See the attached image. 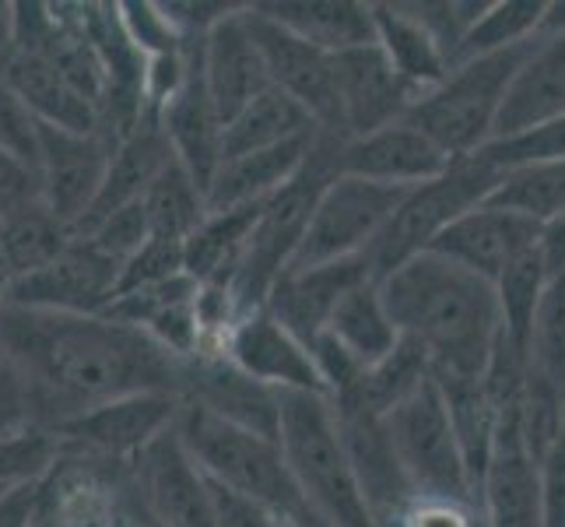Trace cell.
Instances as JSON below:
<instances>
[{
	"instance_id": "obj_1",
	"label": "cell",
	"mask_w": 565,
	"mask_h": 527,
	"mask_svg": "<svg viewBox=\"0 0 565 527\" xmlns=\"http://www.w3.org/2000/svg\"><path fill=\"white\" fill-rule=\"evenodd\" d=\"M0 362L22 380L43 433L116 398L177 394L180 373V359L130 324L22 306L0 309Z\"/></svg>"
},
{
	"instance_id": "obj_2",
	"label": "cell",
	"mask_w": 565,
	"mask_h": 527,
	"mask_svg": "<svg viewBox=\"0 0 565 527\" xmlns=\"http://www.w3.org/2000/svg\"><path fill=\"white\" fill-rule=\"evenodd\" d=\"M380 299L401 338H412L433 377L481 380L499 338L495 285L439 253H415L380 282Z\"/></svg>"
},
{
	"instance_id": "obj_3",
	"label": "cell",
	"mask_w": 565,
	"mask_h": 527,
	"mask_svg": "<svg viewBox=\"0 0 565 527\" xmlns=\"http://www.w3.org/2000/svg\"><path fill=\"white\" fill-rule=\"evenodd\" d=\"M177 436L214 489H225L281 517L317 514L291 482L278 440L249 433L193 404H180Z\"/></svg>"
},
{
	"instance_id": "obj_4",
	"label": "cell",
	"mask_w": 565,
	"mask_h": 527,
	"mask_svg": "<svg viewBox=\"0 0 565 527\" xmlns=\"http://www.w3.org/2000/svg\"><path fill=\"white\" fill-rule=\"evenodd\" d=\"M278 446L302 499L330 527H373L323 394H281Z\"/></svg>"
},
{
	"instance_id": "obj_5",
	"label": "cell",
	"mask_w": 565,
	"mask_h": 527,
	"mask_svg": "<svg viewBox=\"0 0 565 527\" xmlns=\"http://www.w3.org/2000/svg\"><path fill=\"white\" fill-rule=\"evenodd\" d=\"M534 43L454 64L436 88L418 95L401 120L418 127L446 159H467L481 151L492 141L502 95Z\"/></svg>"
},
{
	"instance_id": "obj_6",
	"label": "cell",
	"mask_w": 565,
	"mask_h": 527,
	"mask_svg": "<svg viewBox=\"0 0 565 527\" xmlns=\"http://www.w3.org/2000/svg\"><path fill=\"white\" fill-rule=\"evenodd\" d=\"M499 180L502 169H495L481 151H475L467 159H454L436 180L407 190L401 208L394 211V219L383 229V236L365 253L369 264H373L376 282L407 257L425 253L439 232L446 225H454L463 211L489 201V193L495 190Z\"/></svg>"
},
{
	"instance_id": "obj_7",
	"label": "cell",
	"mask_w": 565,
	"mask_h": 527,
	"mask_svg": "<svg viewBox=\"0 0 565 527\" xmlns=\"http://www.w3.org/2000/svg\"><path fill=\"white\" fill-rule=\"evenodd\" d=\"M383 429L418 496L478 503V485L471 472H467L450 412H446L433 380L415 390L404 404H397L394 412H386Z\"/></svg>"
},
{
	"instance_id": "obj_8",
	"label": "cell",
	"mask_w": 565,
	"mask_h": 527,
	"mask_svg": "<svg viewBox=\"0 0 565 527\" xmlns=\"http://www.w3.org/2000/svg\"><path fill=\"white\" fill-rule=\"evenodd\" d=\"M401 187H380L359 180V176L338 172L320 193V201L309 214L306 236L291 257V267H313L344 257H362L383 236V229L394 219L404 201Z\"/></svg>"
},
{
	"instance_id": "obj_9",
	"label": "cell",
	"mask_w": 565,
	"mask_h": 527,
	"mask_svg": "<svg viewBox=\"0 0 565 527\" xmlns=\"http://www.w3.org/2000/svg\"><path fill=\"white\" fill-rule=\"evenodd\" d=\"M120 485L154 527H218L211 485L180 443L177 425L120 467Z\"/></svg>"
},
{
	"instance_id": "obj_10",
	"label": "cell",
	"mask_w": 565,
	"mask_h": 527,
	"mask_svg": "<svg viewBox=\"0 0 565 527\" xmlns=\"http://www.w3.org/2000/svg\"><path fill=\"white\" fill-rule=\"evenodd\" d=\"M180 401L177 394L148 390V394L116 398L99 408L74 415L56 429L61 451L85 457L95 464H127L134 461L148 443H154L162 433L177 425Z\"/></svg>"
},
{
	"instance_id": "obj_11",
	"label": "cell",
	"mask_w": 565,
	"mask_h": 527,
	"mask_svg": "<svg viewBox=\"0 0 565 527\" xmlns=\"http://www.w3.org/2000/svg\"><path fill=\"white\" fill-rule=\"evenodd\" d=\"M246 29L264 56L270 85L285 92L291 103H299L320 134L344 141L338 127V95H334V64H330V53L309 46L299 35H291L253 4H246Z\"/></svg>"
},
{
	"instance_id": "obj_12",
	"label": "cell",
	"mask_w": 565,
	"mask_h": 527,
	"mask_svg": "<svg viewBox=\"0 0 565 527\" xmlns=\"http://www.w3.org/2000/svg\"><path fill=\"white\" fill-rule=\"evenodd\" d=\"M116 282H120V267L103 257L88 240L74 236L61 257L11 282L8 306L95 317L106 314L116 299Z\"/></svg>"
},
{
	"instance_id": "obj_13",
	"label": "cell",
	"mask_w": 565,
	"mask_h": 527,
	"mask_svg": "<svg viewBox=\"0 0 565 527\" xmlns=\"http://www.w3.org/2000/svg\"><path fill=\"white\" fill-rule=\"evenodd\" d=\"M177 401L218 415L239 429H249V433H257V436L278 440L281 394L257 380H249L239 366H232L222 356L218 348H207L190 359H180Z\"/></svg>"
},
{
	"instance_id": "obj_14",
	"label": "cell",
	"mask_w": 565,
	"mask_h": 527,
	"mask_svg": "<svg viewBox=\"0 0 565 527\" xmlns=\"http://www.w3.org/2000/svg\"><path fill=\"white\" fill-rule=\"evenodd\" d=\"M330 64H334L338 127L344 145L401 120L412 109V85L394 71V64L386 61V53L376 43L330 53Z\"/></svg>"
},
{
	"instance_id": "obj_15",
	"label": "cell",
	"mask_w": 565,
	"mask_h": 527,
	"mask_svg": "<svg viewBox=\"0 0 565 527\" xmlns=\"http://www.w3.org/2000/svg\"><path fill=\"white\" fill-rule=\"evenodd\" d=\"M109 155L113 145L103 134H71L39 124V151H35L39 193H43V204L71 232L82 225L95 193H99Z\"/></svg>"
},
{
	"instance_id": "obj_16",
	"label": "cell",
	"mask_w": 565,
	"mask_h": 527,
	"mask_svg": "<svg viewBox=\"0 0 565 527\" xmlns=\"http://www.w3.org/2000/svg\"><path fill=\"white\" fill-rule=\"evenodd\" d=\"M218 351L232 366H239L249 380L278 390V394H323L327 398L309 348L296 335H288L267 309L243 314L225 330Z\"/></svg>"
},
{
	"instance_id": "obj_17",
	"label": "cell",
	"mask_w": 565,
	"mask_h": 527,
	"mask_svg": "<svg viewBox=\"0 0 565 527\" xmlns=\"http://www.w3.org/2000/svg\"><path fill=\"white\" fill-rule=\"evenodd\" d=\"M330 408H334L338 433L348 451V461H352L359 493L369 517H373V527H386L418 496L415 485L407 482L380 415H369L359 404L348 401H330Z\"/></svg>"
},
{
	"instance_id": "obj_18",
	"label": "cell",
	"mask_w": 565,
	"mask_h": 527,
	"mask_svg": "<svg viewBox=\"0 0 565 527\" xmlns=\"http://www.w3.org/2000/svg\"><path fill=\"white\" fill-rule=\"evenodd\" d=\"M537 243V222L523 219L516 211H505L495 204H478L463 211L454 225H446L428 246V253H439L450 264L471 271L481 282L495 285L502 271L523 253H531Z\"/></svg>"
},
{
	"instance_id": "obj_19",
	"label": "cell",
	"mask_w": 565,
	"mask_h": 527,
	"mask_svg": "<svg viewBox=\"0 0 565 527\" xmlns=\"http://www.w3.org/2000/svg\"><path fill=\"white\" fill-rule=\"evenodd\" d=\"M362 282H376L373 264L362 257H344L330 264H313V267H291L275 282L264 309L275 317L288 335H296L302 345H309L334 314L344 292H352Z\"/></svg>"
},
{
	"instance_id": "obj_20",
	"label": "cell",
	"mask_w": 565,
	"mask_h": 527,
	"mask_svg": "<svg viewBox=\"0 0 565 527\" xmlns=\"http://www.w3.org/2000/svg\"><path fill=\"white\" fill-rule=\"evenodd\" d=\"M201 82L222 127L270 88L264 56L246 29V4L201 39Z\"/></svg>"
},
{
	"instance_id": "obj_21",
	"label": "cell",
	"mask_w": 565,
	"mask_h": 527,
	"mask_svg": "<svg viewBox=\"0 0 565 527\" xmlns=\"http://www.w3.org/2000/svg\"><path fill=\"white\" fill-rule=\"evenodd\" d=\"M450 162L454 159H446L418 127H412L407 120H394L373 134H365V138L341 145L338 172L359 176V180L380 187L412 190L436 180Z\"/></svg>"
},
{
	"instance_id": "obj_22",
	"label": "cell",
	"mask_w": 565,
	"mask_h": 527,
	"mask_svg": "<svg viewBox=\"0 0 565 527\" xmlns=\"http://www.w3.org/2000/svg\"><path fill=\"white\" fill-rule=\"evenodd\" d=\"M159 124L172 148V159L190 172V180L198 183L207 198V187L222 166V120H218V113H214L204 92V82H201V43L190 53L183 85L172 92L166 106L159 109Z\"/></svg>"
},
{
	"instance_id": "obj_23",
	"label": "cell",
	"mask_w": 565,
	"mask_h": 527,
	"mask_svg": "<svg viewBox=\"0 0 565 527\" xmlns=\"http://www.w3.org/2000/svg\"><path fill=\"white\" fill-rule=\"evenodd\" d=\"M565 116V32L541 35L513 74L495 116L492 141H510ZM489 141V145H492Z\"/></svg>"
},
{
	"instance_id": "obj_24",
	"label": "cell",
	"mask_w": 565,
	"mask_h": 527,
	"mask_svg": "<svg viewBox=\"0 0 565 527\" xmlns=\"http://www.w3.org/2000/svg\"><path fill=\"white\" fill-rule=\"evenodd\" d=\"M198 296H201V285L190 275H177L169 282L116 296L106 309V317L145 330L151 341H159L177 359H190V356H198V351H204Z\"/></svg>"
},
{
	"instance_id": "obj_25",
	"label": "cell",
	"mask_w": 565,
	"mask_h": 527,
	"mask_svg": "<svg viewBox=\"0 0 565 527\" xmlns=\"http://www.w3.org/2000/svg\"><path fill=\"white\" fill-rule=\"evenodd\" d=\"M169 159H172V148L162 134L159 113H145L138 127L113 148L109 166H106V180H103L99 193H95V201L82 219V225L74 229V236L88 232L95 222H103L116 208L141 201L145 190L154 183V176L169 166Z\"/></svg>"
},
{
	"instance_id": "obj_26",
	"label": "cell",
	"mask_w": 565,
	"mask_h": 527,
	"mask_svg": "<svg viewBox=\"0 0 565 527\" xmlns=\"http://www.w3.org/2000/svg\"><path fill=\"white\" fill-rule=\"evenodd\" d=\"M317 130L291 138L285 145L236 155V159H222L218 172L207 187V211H225V208H243V204H264L302 169L306 155L313 151Z\"/></svg>"
},
{
	"instance_id": "obj_27",
	"label": "cell",
	"mask_w": 565,
	"mask_h": 527,
	"mask_svg": "<svg viewBox=\"0 0 565 527\" xmlns=\"http://www.w3.org/2000/svg\"><path fill=\"white\" fill-rule=\"evenodd\" d=\"M0 82L22 99V106L35 116V124L71 134H99V116H95L92 103L43 56L14 53Z\"/></svg>"
},
{
	"instance_id": "obj_28",
	"label": "cell",
	"mask_w": 565,
	"mask_h": 527,
	"mask_svg": "<svg viewBox=\"0 0 565 527\" xmlns=\"http://www.w3.org/2000/svg\"><path fill=\"white\" fill-rule=\"evenodd\" d=\"M253 8L323 53H341V50L376 43L373 4H355V0H285V4H253Z\"/></svg>"
},
{
	"instance_id": "obj_29",
	"label": "cell",
	"mask_w": 565,
	"mask_h": 527,
	"mask_svg": "<svg viewBox=\"0 0 565 527\" xmlns=\"http://www.w3.org/2000/svg\"><path fill=\"white\" fill-rule=\"evenodd\" d=\"M373 29L376 46L412 85L415 99L428 88H436L450 71V56L439 46V39L418 22L407 4H373Z\"/></svg>"
},
{
	"instance_id": "obj_30",
	"label": "cell",
	"mask_w": 565,
	"mask_h": 527,
	"mask_svg": "<svg viewBox=\"0 0 565 527\" xmlns=\"http://www.w3.org/2000/svg\"><path fill=\"white\" fill-rule=\"evenodd\" d=\"M264 204H243L225 211H207L204 222L190 232L183 243V275L198 285H222L228 288L232 275L246 253L249 232L260 219Z\"/></svg>"
},
{
	"instance_id": "obj_31",
	"label": "cell",
	"mask_w": 565,
	"mask_h": 527,
	"mask_svg": "<svg viewBox=\"0 0 565 527\" xmlns=\"http://www.w3.org/2000/svg\"><path fill=\"white\" fill-rule=\"evenodd\" d=\"M323 335L334 338L362 369L390 356L394 345L401 341V330L390 320L376 282H362L352 292H344L323 327Z\"/></svg>"
},
{
	"instance_id": "obj_32",
	"label": "cell",
	"mask_w": 565,
	"mask_h": 527,
	"mask_svg": "<svg viewBox=\"0 0 565 527\" xmlns=\"http://www.w3.org/2000/svg\"><path fill=\"white\" fill-rule=\"evenodd\" d=\"M309 130H317V124L309 120V113L270 85L222 127V159L275 148L291 138H302Z\"/></svg>"
},
{
	"instance_id": "obj_33",
	"label": "cell",
	"mask_w": 565,
	"mask_h": 527,
	"mask_svg": "<svg viewBox=\"0 0 565 527\" xmlns=\"http://www.w3.org/2000/svg\"><path fill=\"white\" fill-rule=\"evenodd\" d=\"M428 380H433L428 356L412 338H401L390 356H383L380 362H373V366L365 369L352 390H344V394L327 398V401L359 404L362 412L383 419L386 412H394L397 404H404L407 398H412L415 390H422Z\"/></svg>"
},
{
	"instance_id": "obj_34",
	"label": "cell",
	"mask_w": 565,
	"mask_h": 527,
	"mask_svg": "<svg viewBox=\"0 0 565 527\" xmlns=\"http://www.w3.org/2000/svg\"><path fill=\"white\" fill-rule=\"evenodd\" d=\"M544 14H548V0H495V4H484L475 25L460 39L454 64L534 43V39H541Z\"/></svg>"
},
{
	"instance_id": "obj_35",
	"label": "cell",
	"mask_w": 565,
	"mask_h": 527,
	"mask_svg": "<svg viewBox=\"0 0 565 527\" xmlns=\"http://www.w3.org/2000/svg\"><path fill=\"white\" fill-rule=\"evenodd\" d=\"M141 204L148 214L151 236L172 240V243H186L190 232L198 229L207 214L204 190L190 180V172L177 159H169V166L154 176V183L145 190Z\"/></svg>"
},
{
	"instance_id": "obj_36",
	"label": "cell",
	"mask_w": 565,
	"mask_h": 527,
	"mask_svg": "<svg viewBox=\"0 0 565 527\" xmlns=\"http://www.w3.org/2000/svg\"><path fill=\"white\" fill-rule=\"evenodd\" d=\"M71 240H74V232L56 219L43 201L0 219V243H4L14 278L46 267L53 257H61Z\"/></svg>"
},
{
	"instance_id": "obj_37",
	"label": "cell",
	"mask_w": 565,
	"mask_h": 527,
	"mask_svg": "<svg viewBox=\"0 0 565 527\" xmlns=\"http://www.w3.org/2000/svg\"><path fill=\"white\" fill-rule=\"evenodd\" d=\"M489 204L516 211L537 225L558 219V214H565V159L505 169L495 190L489 193Z\"/></svg>"
},
{
	"instance_id": "obj_38",
	"label": "cell",
	"mask_w": 565,
	"mask_h": 527,
	"mask_svg": "<svg viewBox=\"0 0 565 527\" xmlns=\"http://www.w3.org/2000/svg\"><path fill=\"white\" fill-rule=\"evenodd\" d=\"M527 377L565 401V275L544 285L537 303L527 341Z\"/></svg>"
},
{
	"instance_id": "obj_39",
	"label": "cell",
	"mask_w": 565,
	"mask_h": 527,
	"mask_svg": "<svg viewBox=\"0 0 565 527\" xmlns=\"http://www.w3.org/2000/svg\"><path fill=\"white\" fill-rule=\"evenodd\" d=\"M544 285H548V275H544V264L537 257V250L523 253V257L505 267L502 278L495 282L499 335L520 351H527L531 327H534L537 303L544 296Z\"/></svg>"
},
{
	"instance_id": "obj_40",
	"label": "cell",
	"mask_w": 565,
	"mask_h": 527,
	"mask_svg": "<svg viewBox=\"0 0 565 527\" xmlns=\"http://www.w3.org/2000/svg\"><path fill=\"white\" fill-rule=\"evenodd\" d=\"M61 461V440L43 429L0 436V489H14L25 482H43Z\"/></svg>"
},
{
	"instance_id": "obj_41",
	"label": "cell",
	"mask_w": 565,
	"mask_h": 527,
	"mask_svg": "<svg viewBox=\"0 0 565 527\" xmlns=\"http://www.w3.org/2000/svg\"><path fill=\"white\" fill-rule=\"evenodd\" d=\"M82 240H88L95 250L109 257L116 267H124L134 253H138L148 240H151V229H148V214L145 204L134 201L116 208L113 214H106L103 222H95L88 232H82Z\"/></svg>"
},
{
	"instance_id": "obj_42",
	"label": "cell",
	"mask_w": 565,
	"mask_h": 527,
	"mask_svg": "<svg viewBox=\"0 0 565 527\" xmlns=\"http://www.w3.org/2000/svg\"><path fill=\"white\" fill-rule=\"evenodd\" d=\"M183 275V243L159 240L151 236L134 257L120 267V282H116V296H127V292H138L148 285H159Z\"/></svg>"
},
{
	"instance_id": "obj_43",
	"label": "cell",
	"mask_w": 565,
	"mask_h": 527,
	"mask_svg": "<svg viewBox=\"0 0 565 527\" xmlns=\"http://www.w3.org/2000/svg\"><path fill=\"white\" fill-rule=\"evenodd\" d=\"M386 527H484V517L478 503L415 496Z\"/></svg>"
},
{
	"instance_id": "obj_44",
	"label": "cell",
	"mask_w": 565,
	"mask_h": 527,
	"mask_svg": "<svg viewBox=\"0 0 565 527\" xmlns=\"http://www.w3.org/2000/svg\"><path fill=\"white\" fill-rule=\"evenodd\" d=\"M0 148L11 151L14 159H22V162H29L35 169L39 124L4 82H0Z\"/></svg>"
},
{
	"instance_id": "obj_45",
	"label": "cell",
	"mask_w": 565,
	"mask_h": 527,
	"mask_svg": "<svg viewBox=\"0 0 565 527\" xmlns=\"http://www.w3.org/2000/svg\"><path fill=\"white\" fill-rule=\"evenodd\" d=\"M541 475V510L544 527H565V422L552 443V451L537 464Z\"/></svg>"
},
{
	"instance_id": "obj_46",
	"label": "cell",
	"mask_w": 565,
	"mask_h": 527,
	"mask_svg": "<svg viewBox=\"0 0 565 527\" xmlns=\"http://www.w3.org/2000/svg\"><path fill=\"white\" fill-rule=\"evenodd\" d=\"M39 201H43V193H39L35 169L0 148V219H8V214L22 208H32Z\"/></svg>"
},
{
	"instance_id": "obj_47",
	"label": "cell",
	"mask_w": 565,
	"mask_h": 527,
	"mask_svg": "<svg viewBox=\"0 0 565 527\" xmlns=\"http://www.w3.org/2000/svg\"><path fill=\"white\" fill-rule=\"evenodd\" d=\"M25 429H35L32 404H29L22 380H18L4 366V369H0V436L25 433Z\"/></svg>"
},
{
	"instance_id": "obj_48",
	"label": "cell",
	"mask_w": 565,
	"mask_h": 527,
	"mask_svg": "<svg viewBox=\"0 0 565 527\" xmlns=\"http://www.w3.org/2000/svg\"><path fill=\"white\" fill-rule=\"evenodd\" d=\"M43 493H46V478L0 493V527H29L32 517L39 514V506H43Z\"/></svg>"
},
{
	"instance_id": "obj_49",
	"label": "cell",
	"mask_w": 565,
	"mask_h": 527,
	"mask_svg": "<svg viewBox=\"0 0 565 527\" xmlns=\"http://www.w3.org/2000/svg\"><path fill=\"white\" fill-rule=\"evenodd\" d=\"M534 250H537V257L544 264V275H548V282L565 275V214L537 225Z\"/></svg>"
},
{
	"instance_id": "obj_50",
	"label": "cell",
	"mask_w": 565,
	"mask_h": 527,
	"mask_svg": "<svg viewBox=\"0 0 565 527\" xmlns=\"http://www.w3.org/2000/svg\"><path fill=\"white\" fill-rule=\"evenodd\" d=\"M14 56V11L11 4H0V74Z\"/></svg>"
},
{
	"instance_id": "obj_51",
	"label": "cell",
	"mask_w": 565,
	"mask_h": 527,
	"mask_svg": "<svg viewBox=\"0 0 565 527\" xmlns=\"http://www.w3.org/2000/svg\"><path fill=\"white\" fill-rule=\"evenodd\" d=\"M29 527H67L64 514H61V510H56V506H53L50 493H43V506H39V514L32 517V524H29Z\"/></svg>"
},
{
	"instance_id": "obj_52",
	"label": "cell",
	"mask_w": 565,
	"mask_h": 527,
	"mask_svg": "<svg viewBox=\"0 0 565 527\" xmlns=\"http://www.w3.org/2000/svg\"><path fill=\"white\" fill-rule=\"evenodd\" d=\"M11 282H14V271H11V264H8L4 243H0V309L8 306V292H11Z\"/></svg>"
},
{
	"instance_id": "obj_53",
	"label": "cell",
	"mask_w": 565,
	"mask_h": 527,
	"mask_svg": "<svg viewBox=\"0 0 565 527\" xmlns=\"http://www.w3.org/2000/svg\"><path fill=\"white\" fill-rule=\"evenodd\" d=\"M0 369H4V362H0Z\"/></svg>"
}]
</instances>
